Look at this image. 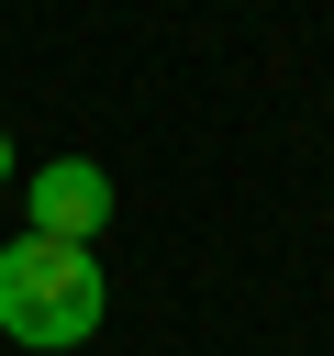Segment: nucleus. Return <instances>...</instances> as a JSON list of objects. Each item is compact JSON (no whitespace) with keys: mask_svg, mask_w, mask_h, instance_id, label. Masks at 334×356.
I'll use <instances>...</instances> for the list:
<instances>
[{"mask_svg":"<svg viewBox=\"0 0 334 356\" xmlns=\"http://www.w3.org/2000/svg\"><path fill=\"white\" fill-rule=\"evenodd\" d=\"M0 334L33 345V356L89 345L100 334V267H89V245H45V234L0 245Z\"/></svg>","mask_w":334,"mask_h":356,"instance_id":"f257e3e1","label":"nucleus"},{"mask_svg":"<svg viewBox=\"0 0 334 356\" xmlns=\"http://www.w3.org/2000/svg\"><path fill=\"white\" fill-rule=\"evenodd\" d=\"M0 189H11V134H0Z\"/></svg>","mask_w":334,"mask_h":356,"instance_id":"7ed1b4c3","label":"nucleus"},{"mask_svg":"<svg viewBox=\"0 0 334 356\" xmlns=\"http://www.w3.org/2000/svg\"><path fill=\"white\" fill-rule=\"evenodd\" d=\"M111 222V178L89 167V156H45L33 178H22V234H45V245H89Z\"/></svg>","mask_w":334,"mask_h":356,"instance_id":"f03ea898","label":"nucleus"}]
</instances>
